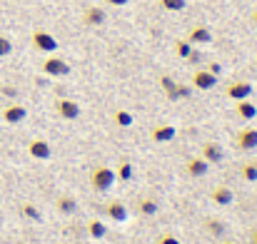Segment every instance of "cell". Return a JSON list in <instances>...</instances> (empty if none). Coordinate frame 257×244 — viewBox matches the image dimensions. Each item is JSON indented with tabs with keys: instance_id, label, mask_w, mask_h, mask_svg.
<instances>
[{
	"instance_id": "6da1fadb",
	"label": "cell",
	"mask_w": 257,
	"mask_h": 244,
	"mask_svg": "<svg viewBox=\"0 0 257 244\" xmlns=\"http://www.w3.org/2000/svg\"><path fill=\"white\" fill-rule=\"evenodd\" d=\"M115 172L110 169V167H97V169H92V174H90V184H92V189H97V192H107L112 184H115Z\"/></svg>"
},
{
	"instance_id": "7a4b0ae2",
	"label": "cell",
	"mask_w": 257,
	"mask_h": 244,
	"mask_svg": "<svg viewBox=\"0 0 257 244\" xmlns=\"http://www.w3.org/2000/svg\"><path fill=\"white\" fill-rule=\"evenodd\" d=\"M43 73L50 75V78H65V75H70V65H68L63 58L53 55V58H48V60L43 63Z\"/></svg>"
},
{
	"instance_id": "3957f363",
	"label": "cell",
	"mask_w": 257,
	"mask_h": 244,
	"mask_svg": "<svg viewBox=\"0 0 257 244\" xmlns=\"http://www.w3.org/2000/svg\"><path fill=\"white\" fill-rule=\"evenodd\" d=\"M33 45H35L40 53H55V50H58V40H55L50 33H45V30H35V33H33Z\"/></svg>"
},
{
	"instance_id": "277c9868",
	"label": "cell",
	"mask_w": 257,
	"mask_h": 244,
	"mask_svg": "<svg viewBox=\"0 0 257 244\" xmlns=\"http://www.w3.org/2000/svg\"><path fill=\"white\" fill-rule=\"evenodd\" d=\"M250 95H252V85H250V82H232V85L227 87V97L235 100V102L247 100Z\"/></svg>"
},
{
	"instance_id": "5b68a950",
	"label": "cell",
	"mask_w": 257,
	"mask_h": 244,
	"mask_svg": "<svg viewBox=\"0 0 257 244\" xmlns=\"http://www.w3.org/2000/svg\"><path fill=\"white\" fill-rule=\"evenodd\" d=\"M215 82H217V75H212L210 70H197L192 75V87H197V90H212Z\"/></svg>"
},
{
	"instance_id": "8992f818",
	"label": "cell",
	"mask_w": 257,
	"mask_h": 244,
	"mask_svg": "<svg viewBox=\"0 0 257 244\" xmlns=\"http://www.w3.org/2000/svg\"><path fill=\"white\" fill-rule=\"evenodd\" d=\"M187 43H190V45H207V43H212V33H210L205 25H197V28L190 30Z\"/></svg>"
},
{
	"instance_id": "52a82bcc",
	"label": "cell",
	"mask_w": 257,
	"mask_h": 244,
	"mask_svg": "<svg viewBox=\"0 0 257 244\" xmlns=\"http://www.w3.org/2000/svg\"><path fill=\"white\" fill-rule=\"evenodd\" d=\"M237 147L240 150H255L257 147V130L252 127H245L237 132Z\"/></svg>"
},
{
	"instance_id": "ba28073f",
	"label": "cell",
	"mask_w": 257,
	"mask_h": 244,
	"mask_svg": "<svg viewBox=\"0 0 257 244\" xmlns=\"http://www.w3.org/2000/svg\"><path fill=\"white\" fill-rule=\"evenodd\" d=\"M25 115H28V110H25L23 105H8V107L3 110V120H5V122H10V125L23 122V120H25Z\"/></svg>"
},
{
	"instance_id": "9c48e42d",
	"label": "cell",
	"mask_w": 257,
	"mask_h": 244,
	"mask_svg": "<svg viewBox=\"0 0 257 244\" xmlns=\"http://www.w3.org/2000/svg\"><path fill=\"white\" fill-rule=\"evenodd\" d=\"M105 212H107V217L115 219V222H125V219H127V207H125L120 199L107 202V204H105Z\"/></svg>"
},
{
	"instance_id": "30bf717a",
	"label": "cell",
	"mask_w": 257,
	"mask_h": 244,
	"mask_svg": "<svg viewBox=\"0 0 257 244\" xmlns=\"http://www.w3.org/2000/svg\"><path fill=\"white\" fill-rule=\"evenodd\" d=\"M28 152H30L35 160H48V157L53 155V150H50V145H48L45 140H33V142L28 145Z\"/></svg>"
},
{
	"instance_id": "8fae6325",
	"label": "cell",
	"mask_w": 257,
	"mask_h": 244,
	"mask_svg": "<svg viewBox=\"0 0 257 244\" xmlns=\"http://www.w3.org/2000/svg\"><path fill=\"white\" fill-rule=\"evenodd\" d=\"M202 160L205 162H212V164L222 162V147L217 142H205L202 145Z\"/></svg>"
},
{
	"instance_id": "7c38bea8",
	"label": "cell",
	"mask_w": 257,
	"mask_h": 244,
	"mask_svg": "<svg viewBox=\"0 0 257 244\" xmlns=\"http://www.w3.org/2000/svg\"><path fill=\"white\" fill-rule=\"evenodd\" d=\"M58 115L65 117V120H75L80 115V107L73 100H58Z\"/></svg>"
},
{
	"instance_id": "4fadbf2b",
	"label": "cell",
	"mask_w": 257,
	"mask_h": 244,
	"mask_svg": "<svg viewBox=\"0 0 257 244\" xmlns=\"http://www.w3.org/2000/svg\"><path fill=\"white\" fill-rule=\"evenodd\" d=\"M232 199H235L232 189H227V187H215V189H212V202H215V204L227 207V204H232Z\"/></svg>"
},
{
	"instance_id": "5bb4252c",
	"label": "cell",
	"mask_w": 257,
	"mask_h": 244,
	"mask_svg": "<svg viewBox=\"0 0 257 244\" xmlns=\"http://www.w3.org/2000/svg\"><path fill=\"white\" fill-rule=\"evenodd\" d=\"M207 169H210V162H205L202 157H192L187 162V174H192V177H205Z\"/></svg>"
},
{
	"instance_id": "9a60e30c",
	"label": "cell",
	"mask_w": 257,
	"mask_h": 244,
	"mask_svg": "<svg viewBox=\"0 0 257 244\" xmlns=\"http://www.w3.org/2000/svg\"><path fill=\"white\" fill-rule=\"evenodd\" d=\"M175 135H177V132H175L172 125H160V127L153 130V140H155V142H172Z\"/></svg>"
},
{
	"instance_id": "2e32d148",
	"label": "cell",
	"mask_w": 257,
	"mask_h": 244,
	"mask_svg": "<svg viewBox=\"0 0 257 244\" xmlns=\"http://www.w3.org/2000/svg\"><path fill=\"white\" fill-rule=\"evenodd\" d=\"M105 10L102 8H97V5H92V8H87L85 10V23L87 25H102L105 23Z\"/></svg>"
},
{
	"instance_id": "e0dca14e",
	"label": "cell",
	"mask_w": 257,
	"mask_h": 244,
	"mask_svg": "<svg viewBox=\"0 0 257 244\" xmlns=\"http://www.w3.org/2000/svg\"><path fill=\"white\" fill-rule=\"evenodd\" d=\"M237 115H240L242 120H252L257 115V107L250 100H240V102H237Z\"/></svg>"
},
{
	"instance_id": "ac0fdd59",
	"label": "cell",
	"mask_w": 257,
	"mask_h": 244,
	"mask_svg": "<svg viewBox=\"0 0 257 244\" xmlns=\"http://www.w3.org/2000/svg\"><path fill=\"white\" fill-rule=\"evenodd\" d=\"M87 232H90V237H92V239H102V237L107 234V227H105L100 219H90V224H87Z\"/></svg>"
},
{
	"instance_id": "d6986e66",
	"label": "cell",
	"mask_w": 257,
	"mask_h": 244,
	"mask_svg": "<svg viewBox=\"0 0 257 244\" xmlns=\"http://www.w3.org/2000/svg\"><path fill=\"white\" fill-rule=\"evenodd\" d=\"M160 85H163V90L168 92V97H170V100H177V82L172 80V78L163 75V78H160Z\"/></svg>"
},
{
	"instance_id": "ffe728a7",
	"label": "cell",
	"mask_w": 257,
	"mask_h": 244,
	"mask_svg": "<svg viewBox=\"0 0 257 244\" xmlns=\"http://www.w3.org/2000/svg\"><path fill=\"white\" fill-rule=\"evenodd\" d=\"M112 120H115L117 127H130V125H133V115H130L127 110H117V112L112 115Z\"/></svg>"
},
{
	"instance_id": "44dd1931",
	"label": "cell",
	"mask_w": 257,
	"mask_h": 244,
	"mask_svg": "<svg viewBox=\"0 0 257 244\" xmlns=\"http://www.w3.org/2000/svg\"><path fill=\"white\" fill-rule=\"evenodd\" d=\"M58 207H60V212H63V214H73V212L78 209V202H75L73 197H60Z\"/></svg>"
},
{
	"instance_id": "7402d4cb",
	"label": "cell",
	"mask_w": 257,
	"mask_h": 244,
	"mask_svg": "<svg viewBox=\"0 0 257 244\" xmlns=\"http://www.w3.org/2000/svg\"><path fill=\"white\" fill-rule=\"evenodd\" d=\"M160 3H163L165 10H172V13H180V10H185V5H187V0H160Z\"/></svg>"
},
{
	"instance_id": "603a6c76",
	"label": "cell",
	"mask_w": 257,
	"mask_h": 244,
	"mask_svg": "<svg viewBox=\"0 0 257 244\" xmlns=\"http://www.w3.org/2000/svg\"><path fill=\"white\" fill-rule=\"evenodd\" d=\"M155 212H158V204H155L153 199H140V214L150 217V214H155Z\"/></svg>"
},
{
	"instance_id": "cb8c5ba5",
	"label": "cell",
	"mask_w": 257,
	"mask_h": 244,
	"mask_svg": "<svg viewBox=\"0 0 257 244\" xmlns=\"http://www.w3.org/2000/svg\"><path fill=\"white\" fill-rule=\"evenodd\" d=\"M115 177H117V179H122V182H127V179L133 177V164H130V162H122V164H120V169L115 172Z\"/></svg>"
},
{
	"instance_id": "d4e9b609",
	"label": "cell",
	"mask_w": 257,
	"mask_h": 244,
	"mask_svg": "<svg viewBox=\"0 0 257 244\" xmlns=\"http://www.w3.org/2000/svg\"><path fill=\"white\" fill-rule=\"evenodd\" d=\"M242 177H245L247 182H255L257 179V164H252V162L245 164V167H242Z\"/></svg>"
},
{
	"instance_id": "484cf974",
	"label": "cell",
	"mask_w": 257,
	"mask_h": 244,
	"mask_svg": "<svg viewBox=\"0 0 257 244\" xmlns=\"http://www.w3.org/2000/svg\"><path fill=\"white\" fill-rule=\"evenodd\" d=\"M175 48H177V55H180V58H185V60H187V58H190V53H192V45H190L187 40H180Z\"/></svg>"
},
{
	"instance_id": "4316f807",
	"label": "cell",
	"mask_w": 257,
	"mask_h": 244,
	"mask_svg": "<svg viewBox=\"0 0 257 244\" xmlns=\"http://www.w3.org/2000/svg\"><path fill=\"white\" fill-rule=\"evenodd\" d=\"M23 214H25L28 219L40 222V212H38V207H33V204H23Z\"/></svg>"
},
{
	"instance_id": "83f0119b",
	"label": "cell",
	"mask_w": 257,
	"mask_h": 244,
	"mask_svg": "<svg viewBox=\"0 0 257 244\" xmlns=\"http://www.w3.org/2000/svg\"><path fill=\"white\" fill-rule=\"evenodd\" d=\"M10 53H13V43L5 35H0V58H8Z\"/></svg>"
},
{
	"instance_id": "f1b7e54d",
	"label": "cell",
	"mask_w": 257,
	"mask_h": 244,
	"mask_svg": "<svg viewBox=\"0 0 257 244\" xmlns=\"http://www.w3.org/2000/svg\"><path fill=\"white\" fill-rule=\"evenodd\" d=\"M207 229H210L215 237L225 234V227H222V222H217V219H210V222H207Z\"/></svg>"
},
{
	"instance_id": "f546056e",
	"label": "cell",
	"mask_w": 257,
	"mask_h": 244,
	"mask_svg": "<svg viewBox=\"0 0 257 244\" xmlns=\"http://www.w3.org/2000/svg\"><path fill=\"white\" fill-rule=\"evenodd\" d=\"M190 87L187 85H177V100H185V97H190Z\"/></svg>"
},
{
	"instance_id": "4dcf8cb0",
	"label": "cell",
	"mask_w": 257,
	"mask_h": 244,
	"mask_svg": "<svg viewBox=\"0 0 257 244\" xmlns=\"http://www.w3.org/2000/svg\"><path fill=\"white\" fill-rule=\"evenodd\" d=\"M160 244H180V242H177L172 234H163V237H160Z\"/></svg>"
},
{
	"instance_id": "1f68e13d",
	"label": "cell",
	"mask_w": 257,
	"mask_h": 244,
	"mask_svg": "<svg viewBox=\"0 0 257 244\" xmlns=\"http://www.w3.org/2000/svg\"><path fill=\"white\" fill-rule=\"evenodd\" d=\"M210 73H212V75H220V73H222V68H220L217 63H212V65H210Z\"/></svg>"
},
{
	"instance_id": "d6a6232c",
	"label": "cell",
	"mask_w": 257,
	"mask_h": 244,
	"mask_svg": "<svg viewBox=\"0 0 257 244\" xmlns=\"http://www.w3.org/2000/svg\"><path fill=\"white\" fill-rule=\"evenodd\" d=\"M105 3H110V5H117V8H120V5H127V0H105Z\"/></svg>"
},
{
	"instance_id": "836d02e7",
	"label": "cell",
	"mask_w": 257,
	"mask_h": 244,
	"mask_svg": "<svg viewBox=\"0 0 257 244\" xmlns=\"http://www.w3.org/2000/svg\"><path fill=\"white\" fill-rule=\"evenodd\" d=\"M252 244H257V229H252Z\"/></svg>"
},
{
	"instance_id": "e575fe53",
	"label": "cell",
	"mask_w": 257,
	"mask_h": 244,
	"mask_svg": "<svg viewBox=\"0 0 257 244\" xmlns=\"http://www.w3.org/2000/svg\"><path fill=\"white\" fill-rule=\"evenodd\" d=\"M252 20H255V23H257V10H255V13H252Z\"/></svg>"
},
{
	"instance_id": "d590c367",
	"label": "cell",
	"mask_w": 257,
	"mask_h": 244,
	"mask_svg": "<svg viewBox=\"0 0 257 244\" xmlns=\"http://www.w3.org/2000/svg\"><path fill=\"white\" fill-rule=\"evenodd\" d=\"M222 244H232V242H222Z\"/></svg>"
}]
</instances>
